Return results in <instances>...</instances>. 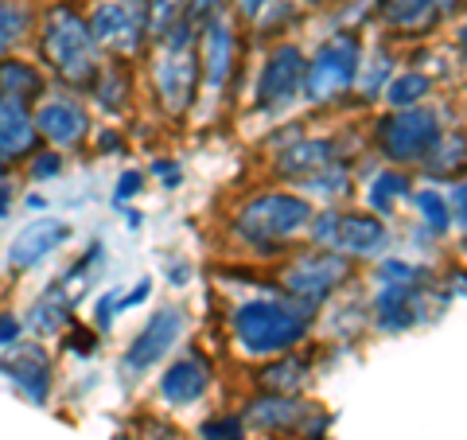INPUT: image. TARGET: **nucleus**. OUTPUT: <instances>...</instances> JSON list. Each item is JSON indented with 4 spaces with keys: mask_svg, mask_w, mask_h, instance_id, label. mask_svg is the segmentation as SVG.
Listing matches in <instances>:
<instances>
[{
    "mask_svg": "<svg viewBox=\"0 0 467 440\" xmlns=\"http://www.w3.org/2000/svg\"><path fill=\"white\" fill-rule=\"evenodd\" d=\"M67 351L70 355H94V331L86 328H67Z\"/></svg>",
    "mask_w": 467,
    "mask_h": 440,
    "instance_id": "nucleus-38",
    "label": "nucleus"
},
{
    "mask_svg": "<svg viewBox=\"0 0 467 440\" xmlns=\"http://www.w3.org/2000/svg\"><path fill=\"white\" fill-rule=\"evenodd\" d=\"M195 32L192 27H175V32L156 43V58H152V94H156V106L164 110L168 117H180L195 106L199 98V51H195Z\"/></svg>",
    "mask_w": 467,
    "mask_h": 440,
    "instance_id": "nucleus-4",
    "label": "nucleus"
},
{
    "mask_svg": "<svg viewBox=\"0 0 467 440\" xmlns=\"http://www.w3.org/2000/svg\"><path fill=\"white\" fill-rule=\"evenodd\" d=\"M0 371H5L12 382H16V390L27 393V402L32 405H47L51 398V382H55V371H51V359L47 351L36 347V343H16L5 355V362H0Z\"/></svg>",
    "mask_w": 467,
    "mask_h": 440,
    "instance_id": "nucleus-15",
    "label": "nucleus"
},
{
    "mask_svg": "<svg viewBox=\"0 0 467 440\" xmlns=\"http://www.w3.org/2000/svg\"><path fill=\"white\" fill-rule=\"evenodd\" d=\"M441 129V117L429 106L389 110L374 121V144L393 168H420V160L432 152Z\"/></svg>",
    "mask_w": 467,
    "mask_h": 440,
    "instance_id": "nucleus-6",
    "label": "nucleus"
},
{
    "mask_svg": "<svg viewBox=\"0 0 467 440\" xmlns=\"http://www.w3.org/2000/svg\"><path fill=\"white\" fill-rule=\"evenodd\" d=\"M456 43H460V51H463V58H467V24H463L460 32H456Z\"/></svg>",
    "mask_w": 467,
    "mask_h": 440,
    "instance_id": "nucleus-45",
    "label": "nucleus"
},
{
    "mask_svg": "<svg viewBox=\"0 0 467 440\" xmlns=\"http://www.w3.org/2000/svg\"><path fill=\"white\" fill-rule=\"evenodd\" d=\"M20 320L12 312H0V347H16L20 343Z\"/></svg>",
    "mask_w": 467,
    "mask_h": 440,
    "instance_id": "nucleus-41",
    "label": "nucleus"
},
{
    "mask_svg": "<svg viewBox=\"0 0 467 440\" xmlns=\"http://www.w3.org/2000/svg\"><path fill=\"white\" fill-rule=\"evenodd\" d=\"M405 195H409V175L401 168H393V164L378 172L370 180V187H367V199H370L374 215H389Z\"/></svg>",
    "mask_w": 467,
    "mask_h": 440,
    "instance_id": "nucleus-27",
    "label": "nucleus"
},
{
    "mask_svg": "<svg viewBox=\"0 0 467 440\" xmlns=\"http://www.w3.org/2000/svg\"><path fill=\"white\" fill-rule=\"evenodd\" d=\"M312 218H316V211L304 195L257 192L234 211L230 230H234V238L242 246H250L254 254H281L296 234H308Z\"/></svg>",
    "mask_w": 467,
    "mask_h": 440,
    "instance_id": "nucleus-3",
    "label": "nucleus"
},
{
    "mask_svg": "<svg viewBox=\"0 0 467 440\" xmlns=\"http://www.w3.org/2000/svg\"><path fill=\"white\" fill-rule=\"evenodd\" d=\"M187 0H144V20H149V43H164L183 24Z\"/></svg>",
    "mask_w": 467,
    "mask_h": 440,
    "instance_id": "nucleus-30",
    "label": "nucleus"
},
{
    "mask_svg": "<svg viewBox=\"0 0 467 440\" xmlns=\"http://www.w3.org/2000/svg\"><path fill=\"white\" fill-rule=\"evenodd\" d=\"M460 0H374V16L393 36H429Z\"/></svg>",
    "mask_w": 467,
    "mask_h": 440,
    "instance_id": "nucleus-13",
    "label": "nucleus"
},
{
    "mask_svg": "<svg viewBox=\"0 0 467 440\" xmlns=\"http://www.w3.org/2000/svg\"><path fill=\"white\" fill-rule=\"evenodd\" d=\"M312 382V362L308 359H296L292 351H285V355L269 359L265 366H261L257 374V386L265 393H285V398H296V393Z\"/></svg>",
    "mask_w": 467,
    "mask_h": 440,
    "instance_id": "nucleus-24",
    "label": "nucleus"
},
{
    "mask_svg": "<svg viewBox=\"0 0 467 440\" xmlns=\"http://www.w3.org/2000/svg\"><path fill=\"white\" fill-rule=\"evenodd\" d=\"M335 226H339V211H324V215H316V218H312V226H308L312 242L331 249V242H335Z\"/></svg>",
    "mask_w": 467,
    "mask_h": 440,
    "instance_id": "nucleus-36",
    "label": "nucleus"
},
{
    "mask_svg": "<svg viewBox=\"0 0 467 440\" xmlns=\"http://www.w3.org/2000/svg\"><path fill=\"white\" fill-rule=\"evenodd\" d=\"M304 79H308V55L296 43H273L265 63L257 70V86H254V101L265 113H281L292 101L304 94Z\"/></svg>",
    "mask_w": 467,
    "mask_h": 440,
    "instance_id": "nucleus-9",
    "label": "nucleus"
},
{
    "mask_svg": "<svg viewBox=\"0 0 467 440\" xmlns=\"http://www.w3.org/2000/svg\"><path fill=\"white\" fill-rule=\"evenodd\" d=\"M420 285H382L374 300V324L382 331H405L420 320Z\"/></svg>",
    "mask_w": 467,
    "mask_h": 440,
    "instance_id": "nucleus-20",
    "label": "nucleus"
},
{
    "mask_svg": "<svg viewBox=\"0 0 467 440\" xmlns=\"http://www.w3.org/2000/svg\"><path fill=\"white\" fill-rule=\"evenodd\" d=\"M32 117H36V133L47 144H55V149H78L90 137V117L70 98H43L32 110Z\"/></svg>",
    "mask_w": 467,
    "mask_h": 440,
    "instance_id": "nucleus-12",
    "label": "nucleus"
},
{
    "mask_svg": "<svg viewBox=\"0 0 467 440\" xmlns=\"http://www.w3.org/2000/svg\"><path fill=\"white\" fill-rule=\"evenodd\" d=\"M316 409L308 402L285 398V393H257V398L245 405V417H250L257 429L269 433H285V429H300L304 417H312Z\"/></svg>",
    "mask_w": 467,
    "mask_h": 440,
    "instance_id": "nucleus-22",
    "label": "nucleus"
},
{
    "mask_svg": "<svg viewBox=\"0 0 467 440\" xmlns=\"http://www.w3.org/2000/svg\"><path fill=\"white\" fill-rule=\"evenodd\" d=\"M36 32L43 70L70 86V90H90L101 70V47L94 43L90 20L78 12L75 0H51L39 12Z\"/></svg>",
    "mask_w": 467,
    "mask_h": 440,
    "instance_id": "nucleus-1",
    "label": "nucleus"
},
{
    "mask_svg": "<svg viewBox=\"0 0 467 440\" xmlns=\"http://www.w3.org/2000/svg\"><path fill=\"white\" fill-rule=\"evenodd\" d=\"M199 51V75L211 94H223L226 82L238 63V24H234V8H226L218 20H211L195 39Z\"/></svg>",
    "mask_w": 467,
    "mask_h": 440,
    "instance_id": "nucleus-10",
    "label": "nucleus"
},
{
    "mask_svg": "<svg viewBox=\"0 0 467 440\" xmlns=\"http://www.w3.org/2000/svg\"><path fill=\"white\" fill-rule=\"evenodd\" d=\"M316 324V308L285 297H254L242 300L230 312V331L242 355L250 359H276L285 351H296V343L308 340Z\"/></svg>",
    "mask_w": 467,
    "mask_h": 440,
    "instance_id": "nucleus-2",
    "label": "nucleus"
},
{
    "mask_svg": "<svg viewBox=\"0 0 467 440\" xmlns=\"http://www.w3.org/2000/svg\"><path fill=\"white\" fill-rule=\"evenodd\" d=\"M211 390V359L192 351V355L175 359L164 374H160V393L171 405H195L202 393Z\"/></svg>",
    "mask_w": 467,
    "mask_h": 440,
    "instance_id": "nucleus-18",
    "label": "nucleus"
},
{
    "mask_svg": "<svg viewBox=\"0 0 467 440\" xmlns=\"http://www.w3.org/2000/svg\"><path fill=\"white\" fill-rule=\"evenodd\" d=\"M90 94L94 101L106 113H125L129 110V101H133V79H129V67L121 63V58H113V63H101L98 70V79L90 86Z\"/></svg>",
    "mask_w": 467,
    "mask_h": 440,
    "instance_id": "nucleus-25",
    "label": "nucleus"
},
{
    "mask_svg": "<svg viewBox=\"0 0 467 440\" xmlns=\"http://www.w3.org/2000/svg\"><path fill=\"white\" fill-rule=\"evenodd\" d=\"M32 328L39 335H63L70 328V297L63 288H51L32 304Z\"/></svg>",
    "mask_w": 467,
    "mask_h": 440,
    "instance_id": "nucleus-28",
    "label": "nucleus"
},
{
    "mask_svg": "<svg viewBox=\"0 0 467 440\" xmlns=\"http://www.w3.org/2000/svg\"><path fill=\"white\" fill-rule=\"evenodd\" d=\"M117 316H121V297H117V292H109V297L98 300V328H109Z\"/></svg>",
    "mask_w": 467,
    "mask_h": 440,
    "instance_id": "nucleus-40",
    "label": "nucleus"
},
{
    "mask_svg": "<svg viewBox=\"0 0 467 440\" xmlns=\"http://www.w3.org/2000/svg\"><path fill=\"white\" fill-rule=\"evenodd\" d=\"M187 328V316H183V308H160V312L149 316V324H144L137 331V340L129 343L125 351V359H121V371L125 374H144V371H152V366L171 355V347L180 343V335Z\"/></svg>",
    "mask_w": 467,
    "mask_h": 440,
    "instance_id": "nucleus-11",
    "label": "nucleus"
},
{
    "mask_svg": "<svg viewBox=\"0 0 467 440\" xmlns=\"http://www.w3.org/2000/svg\"><path fill=\"white\" fill-rule=\"evenodd\" d=\"M230 5H234V16L245 20V24H254V20L261 16V12H265L269 0H230Z\"/></svg>",
    "mask_w": 467,
    "mask_h": 440,
    "instance_id": "nucleus-42",
    "label": "nucleus"
},
{
    "mask_svg": "<svg viewBox=\"0 0 467 440\" xmlns=\"http://www.w3.org/2000/svg\"><path fill=\"white\" fill-rule=\"evenodd\" d=\"M386 242H389V230L374 211H347L339 215L331 249H339L347 257H374L386 249Z\"/></svg>",
    "mask_w": 467,
    "mask_h": 440,
    "instance_id": "nucleus-17",
    "label": "nucleus"
},
{
    "mask_svg": "<svg viewBox=\"0 0 467 440\" xmlns=\"http://www.w3.org/2000/svg\"><path fill=\"white\" fill-rule=\"evenodd\" d=\"M43 94H47V75L39 63H27L20 55H0V98H16L36 110Z\"/></svg>",
    "mask_w": 467,
    "mask_h": 440,
    "instance_id": "nucleus-21",
    "label": "nucleus"
},
{
    "mask_svg": "<svg viewBox=\"0 0 467 440\" xmlns=\"http://www.w3.org/2000/svg\"><path fill=\"white\" fill-rule=\"evenodd\" d=\"M36 117L32 106H24L16 98H0V160L5 164H16V160L36 156Z\"/></svg>",
    "mask_w": 467,
    "mask_h": 440,
    "instance_id": "nucleus-19",
    "label": "nucleus"
},
{
    "mask_svg": "<svg viewBox=\"0 0 467 440\" xmlns=\"http://www.w3.org/2000/svg\"><path fill=\"white\" fill-rule=\"evenodd\" d=\"M70 238V226L63 218H36V223H27L16 238L8 246V266L24 273V269H36L43 257H51L58 246Z\"/></svg>",
    "mask_w": 467,
    "mask_h": 440,
    "instance_id": "nucleus-16",
    "label": "nucleus"
},
{
    "mask_svg": "<svg viewBox=\"0 0 467 440\" xmlns=\"http://www.w3.org/2000/svg\"><path fill=\"white\" fill-rule=\"evenodd\" d=\"M350 277H355V257L339 254V249H327V246H316V249H304L281 269V288L288 292L292 300L300 304H324L327 297H335Z\"/></svg>",
    "mask_w": 467,
    "mask_h": 440,
    "instance_id": "nucleus-7",
    "label": "nucleus"
},
{
    "mask_svg": "<svg viewBox=\"0 0 467 440\" xmlns=\"http://www.w3.org/2000/svg\"><path fill=\"white\" fill-rule=\"evenodd\" d=\"M94 43L106 55L133 63L149 47V20H144V0H98L90 8Z\"/></svg>",
    "mask_w": 467,
    "mask_h": 440,
    "instance_id": "nucleus-8",
    "label": "nucleus"
},
{
    "mask_svg": "<svg viewBox=\"0 0 467 440\" xmlns=\"http://www.w3.org/2000/svg\"><path fill=\"white\" fill-rule=\"evenodd\" d=\"M230 5L226 0H187V12H183V27H192V32L199 36L202 27H207L211 20H218Z\"/></svg>",
    "mask_w": 467,
    "mask_h": 440,
    "instance_id": "nucleus-32",
    "label": "nucleus"
},
{
    "mask_svg": "<svg viewBox=\"0 0 467 440\" xmlns=\"http://www.w3.org/2000/svg\"><path fill=\"white\" fill-rule=\"evenodd\" d=\"M202 440H242L245 429H242V417H234V414H218L211 421H202V429H199Z\"/></svg>",
    "mask_w": 467,
    "mask_h": 440,
    "instance_id": "nucleus-33",
    "label": "nucleus"
},
{
    "mask_svg": "<svg viewBox=\"0 0 467 440\" xmlns=\"http://www.w3.org/2000/svg\"><path fill=\"white\" fill-rule=\"evenodd\" d=\"M444 199H448V211H451V226H460L467 234V180L451 183V192Z\"/></svg>",
    "mask_w": 467,
    "mask_h": 440,
    "instance_id": "nucleus-35",
    "label": "nucleus"
},
{
    "mask_svg": "<svg viewBox=\"0 0 467 440\" xmlns=\"http://www.w3.org/2000/svg\"><path fill=\"white\" fill-rule=\"evenodd\" d=\"M420 172H425L429 180H451L456 183L467 172V133L463 129H441L432 152L420 160Z\"/></svg>",
    "mask_w": 467,
    "mask_h": 440,
    "instance_id": "nucleus-23",
    "label": "nucleus"
},
{
    "mask_svg": "<svg viewBox=\"0 0 467 440\" xmlns=\"http://www.w3.org/2000/svg\"><path fill=\"white\" fill-rule=\"evenodd\" d=\"M140 187H144V172H137V168H129V172H121V180H117V203H125V199H133V195H140Z\"/></svg>",
    "mask_w": 467,
    "mask_h": 440,
    "instance_id": "nucleus-39",
    "label": "nucleus"
},
{
    "mask_svg": "<svg viewBox=\"0 0 467 440\" xmlns=\"http://www.w3.org/2000/svg\"><path fill=\"white\" fill-rule=\"evenodd\" d=\"M429 90H432V79L429 75H420V70H405V75L386 82L382 98H386L389 110H409V106H420V101L429 98Z\"/></svg>",
    "mask_w": 467,
    "mask_h": 440,
    "instance_id": "nucleus-29",
    "label": "nucleus"
},
{
    "mask_svg": "<svg viewBox=\"0 0 467 440\" xmlns=\"http://www.w3.org/2000/svg\"><path fill=\"white\" fill-rule=\"evenodd\" d=\"M8 207H12V187H8L5 180H0V218L8 215Z\"/></svg>",
    "mask_w": 467,
    "mask_h": 440,
    "instance_id": "nucleus-44",
    "label": "nucleus"
},
{
    "mask_svg": "<svg viewBox=\"0 0 467 440\" xmlns=\"http://www.w3.org/2000/svg\"><path fill=\"white\" fill-rule=\"evenodd\" d=\"M339 164V149H335V141H324V137H296L273 156V172L281 175L288 183H308L312 175L327 172Z\"/></svg>",
    "mask_w": 467,
    "mask_h": 440,
    "instance_id": "nucleus-14",
    "label": "nucleus"
},
{
    "mask_svg": "<svg viewBox=\"0 0 467 440\" xmlns=\"http://www.w3.org/2000/svg\"><path fill=\"white\" fill-rule=\"evenodd\" d=\"M417 215H420V223H425V230L436 234V238L451 230V211L441 192H417Z\"/></svg>",
    "mask_w": 467,
    "mask_h": 440,
    "instance_id": "nucleus-31",
    "label": "nucleus"
},
{
    "mask_svg": "<svg viewBox=\"0 0 467 440\" xmlns=\"http://www.w3.org/2000/svg\"><path fill=\"white\" fill-rule=\"evenodd\" d=\"M39 12L27 0H0V55H12L20 43L32 39Z\"/></svg>",
    "mask_w": 467,
    "mask_h": 440,
    "instance_id": "nucleus-26",
    "label": "nucleus"
},
{
    "mask_svg": "<svg viewBox=\"0 0 467 440\" xmlns=\"http://www.w3.org/2000/svg\"><path fill=\"white\" fill-rule=\"evenodd\" d=\"M378 277H382L386 285H420V273L409 266V261H382V269H378Z\"/></svg>",
    "mask_w": 467,
    "mask_h": 440,
    "instance_id": "nucleus-34",
    "label": "nucleus"
},
{
    "mask_svg": "<svg viewBox=\"0 0 467 440\" xmlns=\"http://www.w3.org/2000/svg\"><path fill=\"white\" fill-rule=\"evenodd\" d=\"M149 292H152V281H137V285L121 297V312H129V308H137L140 300H149Z\"/></svg>",
    "mask_w": 467,
    "mask_h": 440,
    "instance_id": "nucleus-43",
    "label": "nucleus"
},
{
    "mask_svg": "<svg viewBox=\"0 0 467 440\" xmlns=\"http://www.w3.org/2000/svg\"><path fill=\"white\" fill-rule=\"evenodd\" d=\"M304 5H312V8H324V5H331V0H304Z\"/></svg>",
    "mask_w": 467,
    "mask_h": 440,
    "instance_id": "nucleus-46",
    "label": "nucleus"
},
{
    "mask_svg": "<svg viewBox=\"0 0 467 440\" xmlns=\"http://www.w3.org/2000/svg\"><path fill=\"white\" fill-rule=\"evenodd\" d=\"M362 36L358 27H343V32L327 36L319 43V51L308 58V79H304V98H312L316 106L339 101L343 94L355 90L358 70H362Z\"/></svg>",
    "mask_w": 467,
    "mask_h": 440,
    "instance_id": "nucleus-5",
    "label": "nucleus"
},
{
    "mask_svg": "<svg viewBox=\"0 0 467 440\" xmlns=\"http://www.w3.org/2000/svg\"><path fill=\"white\" fill-rule=\"evenodd\" d=\"M58 172H63V156H58V152H36L32 180H47V175H58Z\"/></svg>",
    "mask_w": 467,
    "mask_h": 440,
    "instance_id": "nucleus-37",
    "label": "nucleus"
},
{
    "mask_svg": "<svg viewBox=\"0 0 467 440\" xmlns=\"http://www.w3.org/2000/svg\"><path fill=\"white\" fill-rule=\"evenodd\" d=\"M8 168H12V164H5V160H0V180H5V175H8Z\"/></svg>",
    "mask_w": 467,
    "mask_h": 440,
    "instance_id": "nucleus-47",
    "label": "nucleus"
}]
</instances>
